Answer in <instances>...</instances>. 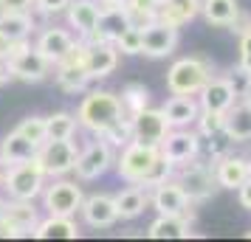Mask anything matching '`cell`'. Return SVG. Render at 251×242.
Returning a JSON list of instances; mask_svg holds the SVG:
<instances>
[{"instance_id": "24", "label": "cell", "mask_w": 251, "mask_h": 242, "mask_svg": "<svg viewBox=\"0 0 251 242\" xmlns=\"http://www.w3.org/2000/svg\"><path fill=\"white\" fill-rule=\"evenodd\" d=\"M201 3L203 0H161L158 20L172 25V28H181V25L192 23L195 17L201 14Z\"/></svg>"}, {"instance_id": "10", "label": "cell", "mask_w": 251, "mask_h": 242, "mask_svg": "<svg viewBox=\"0 0 251 242\" xmlns=\"http://www.w3.org/2000/svg\"><path fill=\"white\" fill-rule=\"evenodd\" d=\"M82 200V186L76 180H65V177H57L43 189V208L48 214H59V217H74L79 211Z\"/></svg>"}, {"instance_id": "33", "label": "cell", "mask_w": 251, "mask_h": 242, "mask_svg": "<svg viewBox=\"0 0 251 242\" xmlns=\"http://www.w3.org/2000/svg\"><path fill=\"white\" fill-rule=\"evenodd\" d=\"M158 6H161V0H127L125 9H127L130 25L147 28L150 23H155L158 20Z\"/></svg>"}, {"instance_id": "21", "label": "cell", "mask_w": 251, "mask_h": 242, "mask_svg": "<svg viewBox=\"0 0 251 242\" xmlns=\"http://www.w3.org/2000/svg\"><path fill=\"white\" fill-rule=\"evenodd\" d=\"M119 65V48L113 43H88V54H85V68L88 76L93 79H107Z\"/></svg>"}, {"instance_id": "29", "label": "cell", "mask_w": 251, "mask_h": 242, "mask_svg": "<svg viewBox=\"0 0 251 242\" xmlns=\"http://www.w3.org/2000/svg\"><path fill=\"white\" fill-rule=\"evenodd\" d=\"M82 231L74 222V217H59V214H48L46 220H40L34 228L37 240H76Z\"/></svg>"}, {"instance_id": "47", "label": "cell", "mask_w": 251, "mask_h": 242, "mask_svg": "<svg viewBox=\"0 0 251 242\" xmlns=\"http://www.w3.org/2000/svg\"><path fill=\"white\" fill-rule=\"evenodd\" d=\"M6 51H9V40L0 37V59H6Z\"/></svg>"}, {"instance_id": "44", "label": "cell", "mask_w": 251, "mask_h": 242, "mask_svg": "<svg viewBox=\"0 0 251 242\" xmlns=\"http://www.w3.org/2000/svg\"><path fill=\"white\" fill-rule=\"evenodd\" d=\"M237 197H240V206L246 208V211H251V177L237 189Z\"/></svg>"}, {"instance_id": "2", "label": "cell", "mask_w": 251, "mask_h": 242, "mask_svg": "<svg viewBox=\"0 0 251 242\" xmlns=\"http://www.w3.org/2000/svg\"><path fill=\"white\" fill-rule=\"evenodd\" d=\"M212 79V62L203 57L175 59L167 70V90L170 96H198L203 85Z\"/></svg>"}, {"instance_id": "43", "label": "cell", "mask_w": 251, "mask_h": 242, "mask_svg": "<svg viewBox=\"0 0 251 242\" xmlns=\"http://www.w3.org/2000/svg\"><path fill=\"white\" fill-rule=\"evenodd\" d=\"M228 28H231V31H237V34H246V31L251 28V17L246 12H240L237 17H234V23L228 25Z\"/></svg>"}, {"instance_id": "45", "label": "cell", "mask_w": 251, "mask_h": 242, "mask_svg": "<svg viewBox=\"0 0 251 242\" xmlns=\"http://www.w3.org/2000/svg\"><path fill=\"white\" fill-rule=\"evenodd\" d=\"M240 102L251 104V73H246V82H243V88H240Z\"/></svg>"}, {"instance_id": "41", "label": "cell", "mask_w": 251, "mask_h": 242, "mask_svg": "<svg viewBox=\"0 0 251 242\" xmlns=\"http://www.w3.org/2000/svg\"><path fill=\"white\" fill-rule=\"evenodd\" d=\"M71 0H34V9L40 14H46V17H51V14H59L68 9Z\"/></svg>"}, {"instance_id": "20", "label": "cell", "mask_w": 251, "mask_h": 242, "mask_svg": "<svg viewBox=\"0 0 251 242\" xmlns=\"http://www.w3.org/2000/svg\"><path fill=\"white\" fill-rule=\"evenodd\" d=\"M99 12H102L99 0H71L68 9H65L68 28H74L79 40H88L99 23Z\"/></svg>"}, {"instance_id": "4", "label": "cell", "mask_w": 251, "mask_h": 242, "mask_svg": "<svg viewBox=\"0 0 251 242\" xmlns=\"http://www.w3.org/2000/svg\"><path fill=\"white\" fill-rule=\"evenodd\" d=\"M3 189L9 192V197H17V200H37L46 189V169H43L40 158L34 155L31 161L6 166Z\"/></svg>"}, {"instance_id": "36", "label": "cell", "mask_w": 251, "mask_h": 242, "mask_svg": "<svg viewBox=\"0 0 251 242\" xmlns=\"http://www.w3.org/2000/svg\"><path fill=\"white\" fill-rule=\"evenodd\" d=\"M17 132H23L28 141H34L37 147H43L48 138L46 132V118L43 115H28V118H23L20 124H17Z\"/></svg>"}, {"instance_id": "18", "label": "cell", "mask_w": 251, "mask_h": 242, "mask_svg": "<svg viewBox=\"0 0 251 242\" xmlns=\"http://www.w3.org/2000/svg\"><path fill=\"white\" fill-rule=\"evenodd\" d=\"M74 43H76V37L71 34L68 28H57V25H51V28H43V31H40L34 48L48 59V65L54 68L57 62H62V59L68 57V51L74 48Z\"/></svg>"}, {"instance_id": "9", "label": "cell", "mask_w": 251, "mask_h": 242, "mask_svg": "<svg viewBox=\"0 0 251 242\" xmlns=\"http://www.w3.org/2000/svg\"><path fill=\"white\" fill-rule=\"evenodd\" d=\"M150 206L158 214H175V217H183L189 222L195 220V203L189 200V195L181 189V183L175 177L158 183L155 189H150Z\"/></svg>"}, {"instance_id": "48", "label": "cell", "mask_w": 251, "mask_h": 242, "mask_svg": "<svg viewBox=\"0 0 251 242\" xmlns=\"http://www.w3.org/2000/svg\"><path fill=\"white\" fill-rule=\"evenodd\" d=\"M127 0H99V6H125Z\"/></svg>"}, {"instance_id": "52", "label": "cell", "mask_w": 251, "mask_h": 242, "mask_svg": "<svg viewBox=\"0 0 251 242\" xmlns=\"http://www.w3.org/2000/svg\"><path fill=\"white\" fill-rule=\"evenodd\" d=\"M249 240H251V231H249Z\"/></svg>"}, {"instance_id": "25", "label": "cell", "mask_w": 251, "mask_h": 242, "mask_svg": "<svg viewBox=\"0 0 251 242\" xmlns=\"http://www.w3.org/2000/svg\"><path fill=\"white\" fill-rule=\"evenodd\" d=\"M150 240H189L192 237V222L175 214H158L147 228Z\"/></svg>"}, {"instance_id": "46", "label": "cell", "mask_w": 251, "mask_h": 242, "mask_svg": "<svg viewBox=\"0 0 251 242\" xmlns=\"http://www.w3.org/2000/svg\"><path fill=\"white\" fill-rule=\"evenodd\" d=\"M9 79H12V70H9V65H6V59H0V88L9 85Z\"/></svg>"}, {"instance_id": "26", "label": "cell", "mask_w": 251, "mask_h": 242, "mask_svg": "<svg viewBox=\"0 0 251 242\" xmlns=\"http://www.w3.org/2000/svg\"><path fill=\"white\" fill-rule=\"evenodd\" d=\"M113 200H116V208H119V220H138L150 206V192L136 183H130Z\"/></svg>"}, {"instance_id": "14", "label": "cell", "mask_w": 251, "mask_h": 242, "mask_svg": "<svg viewBox=\"0 0 251 242\" xmlns=\"http://www.w3.org/2000/svg\"><path fill=\"white\" fill-rule=\"evenodd\" d=\"M178 48V28L161 23H150L147 28H141V54L150 59H164L170 57L172 51Z\"/></svg>"}, {"instance_id": "30", "label": "cell", "mask_w": 251, "mask_h": 242, "mask_svg": "<svg viewBox=\"0 0 251 242\" xmlns=\"http://www.w3.org/2000/svg\"><path fill=\"white\" fill-rule=\"evenodd\" d=\"M37 28L31 12H0V37L9 43L14 40H28V34Z\"/></svg>"}, {"instance_id": "39", "label": "cell", "mask_w": 251, "mask_h": 242, "mask_svg": "<svg viewBox=\"0 0 251 242\" xmlns=\"http://www.w3.org/2000/svg\"><path fill=\"white\" fill-rule=\"evenodd\" d=\"M231 147H234V141L226 135V130H217V132H212V135H206V152H209V158H212V161L228 155Z\"/></svg>"}, {"instance_id": "13", "label": "cell", "mask_w": 251, "mask_h": 242, "mask_svg": "<svg viewBox=\"0 0 251 242\" xmlns=\"http://www.w3.org/2000/svg\"><path fill=\"white\" fill-rule=\"evenodd\" d=\"M161 155L178 166V163H186L201 155V132L198 130H189V127H172L167 132V138L161 141Z\"/></svg>"}, {"instance_id": "51", "label": "cell", "mask_w": 251, "mask_h": 242, "mask_svg": "<svg viewBox=\"0 0 251 242\" xmlns=\"http://www.w3.org/2000/svg\"><path fill=\"white\" fill-rule=\"evenodd\" d=\"M246 161H249V166H251V147H249V152H246Z\"/></svg>"}, {"instance_id": "23", "label": "cell", "mask_w": 251, "mask_h": 242, "mask_svg": "<svg viewBox=\"0 0 251 242\" xmlns=\"http://www.w3.org/2000/svg\"><path fill=\"white\" fill-rule=\"evenodd\" d=\"M161 110L167 115L170 127H192L201 115V102L198 96H170Z\"/></svg>"}, {"instance_id": "15", "label": "cell", "mask_w": 251, "mask_h": 242, "mask_svg": "<svg viewBox=\"0 0 251 242\" xmlns=\"http://www.w3.org/2000/svg\"><path fill=\"white\" fill-rule=\"evenodd\" d=\"M130 121H133V141H141V144H150V147H161V141L167 138V132L172 130L164 110H152V107H144Z\"/></svg>"}, {"instance_id": "38", "label": "cell", "mask_w": 251, "mask_h": 242, "mask_svg": "<svg viewBox=\"0 0 251 242\" xmlns=\"http://www.w3.org/2000/svg\"><path fill=\"white\" fill-rule=\"evenodd\" d=\"M223 124H226V113H217V110H201L198 121H195L201 138L212 135V132H217V130H223Z\"/></svg>"}, {"instance_id": "35", "label": "cell", "mask_w": 251, "mask_h": 242, "mask_svg": "<svg viewBox=\"0 0 251 242\" xmlns=\"http://www.w3.org/2000/svg\"><path fill=\"white\" fill-rule=\"evenodd\" d=\"M99 138H104L110 147H125V144H130V141H133V121H130L127 115H122L119 121H113L110 127L104 130Z\"/></svg>"}, {"instance_id": "16", "label": "cell", "mask_w": 251, "mask_h": 242, "mask_svg": "<svg viewBox=\"0 0 251 242\" xmlns=\"http://www.w3.org/2000/svg\"><path fill=\"white\" fill-rule=\"evenodd\" d=\"M237 99H240V90L234 88V82L228 76H212L203 85V90L198 93L201 110H217V113H226Z\"/></svg>"}, {"instance_id": "6", "label": "cell", "mask_w": 251, "mask_h": 242, "mask_svg": "<svg viewBox=\"0 0 251 242\" xmlns=\"http://www.w3.org/2000/svg\"><path fill=\"white\" fill-rule=\"evenodd\" d=\"M172 177L181 183V189L189 195L192 203H203L209 197H215V192L220 189L217 177H215V166L212 163H201L198 158H192L186 163H178Z\"/></svg>"}, {"instance_id": "22", "label": "cell", "mask_w": 251, "mask_h": 242, "mask_svg": "<svg viewBox=\"0 0 251 242\" xmlns=\"http://www.w3.org/2000/svg\"><path fill=\"white\" fill-rule=\"evenodd\" d=\"M127 25H130V20H127L125 6H102L99 23H96L93 34L85 43H116V37L122 34Z\"/></svg>"}, {"instance_id": "50", "label": "cell", "mask_w": 251, "mask_h": 242, "mask_svg": "<svg viewBox=\"0 0 251 242\" xmlns=\"http://www.w3.org/2000/svg\"><path fill=\"white\" fill-rule=\"evenodd\" d=\"M3 177H6V163L0 161V186H3Z\"/></svg>"}, {"instance_id": "31", "label": "cell", "mask_w": 251, "mask_h": 242, "mask_svg": "<svg viewBox=\"0 0 251 242\" xmlns=\"http://www.w3.org/2000/svg\"><path fill=\"white\" fill-rule=\"evenodd\" d=\"M201 14L209 25H220L228 28L234 23V17L240 14V3L237 0H203L201 3Z\"/></svg>"}, {"instance_id": "1", "label": "cell", "mask_w": 251, "mask_h": 242, "mask_svg": "<svg viewBox=\"0 0 251 242\" xmlns=\"http://www.w3.org/2000/svg\"><path fill=\"white\" fill-rule=\"evenodd\" d=\"M125 115L122 110V99L110 90H91L82 99L79 110H76V124L82 130H88L93 135H102L104 130L113 121H119Z\"/></svg>"}, {"instance_id": "32", "label": "cell", "mask_w": 251, "mask_h": 242, "mask_svg": "<svg viewBox=\"0 0 251 242\" xmlns=\"http://www.w3.org/2000/svg\"><path fill=\"white\" fill-rule=\"evenodd\" d=\"M119 99H122V110H125V115L127 118H133V115H138L144 107H150V88L147 85H141V82H130V85L122 88Z\"/></svg>"}, {"instance_id": "7", "label": "cell", "mask_w": 251, "mask_h": 242, "mask_svg": "<svg viewBox=\"0 0 251 242\" xmlns=\"http://www.w3.org/2000/svg\"><path fill=\"white\" fill-rule=\"evenodd\" d=\"M85 54H88V43L76 37L74 48L68 51V57L54 65V76H57V85L65 93H82L88 85H91V76H88V68H85Z\"/></svg>"}, {"instance_id": "34", "label": "cell", "mask_w": 251, "mask_h": 242, "mask_svg": "<svg viewBox=\"0 0 251 242\" xmlns=\"http://www.w3.org/2000/svg\"><path fill=\"white\" fill-rule=\"evenodd\" d=\"M76 127H79L76 124V115H71V113H54L46 118L48 138H74L76 135Z\"/></svg>"}, {"instance_id": "19", "label": "cell", "mask_w": 251, "mask_h": 242, "mask_svg": "<svg viewBox=\"0 0 251 242\" xmlns=\"http://www.w3.org/2000/svg\"><path fill=\"white\" fill-rule=\"evenodd\" d=\"M215 166V177H217V186L220 189H228V192H234L240 186L246 183L251 177V166L246 161V155H223V158H217L212 161Z\"/></svg>"}, {"instance_id": "37", "label": "cell", "mask_w": 251, "mask_h": 242, "mask_svg": "<svg viewBox=\"0 0 251 242\" xmlns=\"http://www.w3.org/2000/svg\"><path fill=\"white\" fill-rule=\"evenodd\" d=\"M116 48H119V54H127V57H136L141 54V28L136 25H127L122 34L116 37Z\"/></svg>"}, {"instance_id": "28", "label": "cell", "mask_w": 251, "mask_h": 242, "mask_svg": "<svg viewBox=\"0 0 251 242\" xmlns=\"http://www.w3.org/2000/svg\"><path fill=\"white\" fill-rule=\"evenodd\" d=\"M223 130H226V135L234 144L251 141V104H246V102L231 104L226 110V124H223Z\"/></svg>"}, {"instance_id": "49", "label": "cell", "mask_w": 251, "mask_h": 242, "mask_svg": "<svg viewBox=\"0 0 251 242\" xmlns=\"http://www.w3.org/2000/svg\"><path fill=\"white\" fill-rule=\"evenodd\" d=\"M3 217H6V200L0 197V222H3Z\"/></svg>"}, {"instance_id": "12", "label": "cell", "mask_w": 251, "mask_h": 242, "mask_svg": "<svg viewBox=\"0 0 251 242\" xmlns=\"http://www.w3.org/2000/svg\"><path fill=\"white\" fill-rule=\"evenodd\" d=\"M76 155H79V150H76L74 138H48L37 152V158L46 169V177H65L68 172H74Z\"/></svg>"}, {"instance_id": "27", "label": "cell", "mask_w": 251, "mask_h": 242, "mask_svg": "<svg viewBox=\"0 0 251 242\" xmlns=\"http://www.w3.org/2000/svg\"><path fill=\"white\" fill-rule=\"evenodd\" d=\"M37 152H40V147H37L34 141H28L23 132L12 130V132L3 138V144H0V161L6 163V166H12V163L31 161Z\"/></svg>"}, {"instance_id": "3", "label": "cell", "mask_w": 251, "mask_h": 242, "mask_svg": "<svg viewBox=\"0 0 251 242\" xmlns=\"http://www.w3.org/2000/svg\"><path fill=\"white\" fill-rule=\"evenodd\" d=\"M6 65L12 70V79L28 82V85H37L48 76V59L37 51L28 40H14L9 43V51H6Z\"/></svg>"}, {"instance_id": "5", "label": "cell", "mask_w": 251, "mask_h": 242, "mask_svg": "<svg viewBox=\"0 0 251 242\" xmlns=\"http://www.w3.org/2000/svg\"><path fill=\"white\" fill-rule=\"evenodd\" d=\"M158 158H161L158 147H150V144H141V141H130V144L122 147V155L116 158L113 166H116V172H119L122 180L141 186L144 177L152 172V166H155Z\"/></svg>"}, {"instance_id": "8", "label": "cell", "mask_w": 251, "mask_h": 242, "mask_svg": "<svg viewBox=\"0 0 251 242\" xmlns=\"http://www.w3.org/2000/svg\"><path fill=\"white\" fill-rule=\"evenodd\" d=\"M40 220L43 217H40V208L34 206V200L9 197L6 200V217L0 222V237H12V240L34 237V228Z\"/></svg>"}, {"instance_id": "11", "label": "cell", "mask_w": 251, "mask_h": 242, "mask_svg": "<svg viewBox=\"0 0 251 242\" xmlns=\"http://www.w3.org/2000/svg\"><path fill=\"white\" fill-rule=\"evenodd\" d=\"M113 163H116L113 147L104 138L96 135L85 150H79L76 163H74V175H76V180H96V177H102Z\"/></svg>"}, {"instance_id": "17", "label": "cell", "mask_w": 251, "mask_h": 242, "mask_svg": "<svg viewBox=\"0 0 251 242\" xmlns=\"http://www.w3.org/2000/svg\"><path fill=\"white\" fill-rule=\"evenodd\" d=\"M79 214L85 220V225H91V228H110L116 225V220H119V208H116V200L110 195H91L82 200L79 206Z\"/></svg>"}, {"instance_id": "40", "label": "cell", "mask_w": 251, "mask_h": 242, "mask_svg": "<svg viewBox=\"0 0 251 242\" xmlns=\"http://www.w3.org/2000/svg\"><path fill=\"white\" fill-rule=\"evenodd\" d=\"M237 68H243L246 73H251V28L246 34H240V59Z\"/></svg>"}, {"instance_id": "42", "label": "cell", "mask_w": 251, "mask_h": 242, "mask_svg": "<svg viewBox=\"0 0 251 242\" xmlns=\"http://www.w3.org/2000/svg\"><path fill=\"white\" fill-rule=\"evenodd\" d=\"M34 0H0V12H31Z\"/></svg>"}]
</instances>
